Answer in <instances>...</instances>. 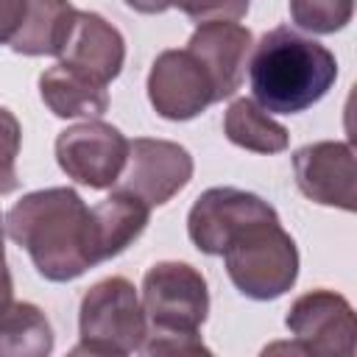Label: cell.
<instances>
[{
    "mask_svg": "<svg viewBox=\"0 0 357 357\" xmlns=\"http://www.w3.org/2000/svg\"><path fill=\"white\" fill-rule=\"evenodd\" d=\"M8 237L28 251L47 282H73L100 265L92 206L73 187H45L22 195L6 215Z\"/></svg>",
    "mask_w": 357,
    "mask_h": 357,
    "instance_id": "obj_1",
    "label": "cell"
},
{
    "mask_svg": "<svg viewBox=\"0 0 357 357\" xmlns=\"http://www.w3.org/2000/svg\"><path fill=\"white\" fill-rule=\"evenodd\" d=\"M335 78V53L287 25L262 33L248 59L254 100L276 114L307 112L332 89Z\"/></svg>",
    "mask_w": 357,
    "mask_h": 357,
    "instance_id": "obj_2",
    "label": "cell"
},
{
    "mask_svg": "<svg viewBox=\"0 0 357 357\" xmlns=\"http://www.w3.org/2000/svg\"><path fill=\"white\" fill-rule=\"evenodd\" d=\"M139 301L148 318L142 354H209L198 337L209 315V287L198 268L176 259L151 265Z\"/></svg>",
    "mask_w": 357,
    "mask_h": 357,
    "instance_id": "obj_3",
    "label": "cell"
},
{
    "mask_svg": "<svg viewBox=\"0 0 357 357\" xmlns=\"http://www.w3.org/2000/svg\"><path fill=\"white\" fill-rule=\"evenodd\" d=\"M220 257L231 284L254 301H273L298 279V248L279 215L243 226Z\"/></svg>",
    "mask_w": 357,
    "mask_h": 357,
    "instance_id": "obj_4",
    "label": "cell"
},
{
    "mask_svg": "<svg viewBox=\"0 0 357 357\" xmlns=\"http://www.w3.org/2000/svg\"><path fill=\"white\" fill-rule=\"evenodd\" d=\"M148 332V318L134 282L106 276L95 282L78 307V343L73 354L126 357L139 351Z\"/></svg>",
    "mask_w": 357,
    "mask_h": 357,
    "instance_id": "obj_5",
    "label": "cell"
},
{
    "mask_svg": "<svg viewBox=\"0 0 357 357\" xmlns=\"http://www.w3.org/2000/svg\"><path fill=\"white\" fill-rule=\"evenodd\" d=\"M284 326L293 335L290 351L301 354H318V357H351L354 340H357V324L354 310L346 296L318 287L310 293H301L287 315Z\"/></svg>",
    "mask_w": 357,
    "mask_h": 357,
    "instance_id": "obj_6",
    "label": "cell"
},
{
    "mask_svg": "<svg viewBox=\"0 0 357 357\" xmlns=\"http://www.w3.org/2000/svg\"><path fill=\"white\" fill-rule=\"evenodd\" d=\"M128 156L126 134L103 120H84L56 137V162L75 184L109 190L120 178Z\"/></svg>",
    "mask_w": 357,
    "mask_h": 357,
    "instance_id": "obj_7",
    "label": "cell"
},
{
    "mask_svg": "<svg viewBox=\"0 0 357 357\" xmlns=\"http://www.w3.org/2000/svg\"><path fill=\"white\" fill-rule=\"evenodd\" d=\"M192 156L184 145L170 139L137 137L128 139V156L114 190H126L142 198L151 209L167 204L192 178Z\"/></svg>",
    "mask_w": 357,
    "mask_h": 357,
    "instance_id": "obj_8",
    "label": "cell"
},
{
    "mask_svg": "<svg viewBox=\"0 0 357 357\" xmlns=\"http://www.w3.org/2000/svg\"><path fill=\"white\" fill-rule=\"evenodd\" d=\"M148 100L165 120H192L218 103L206 67L187 50H162L148 73Z\"/></svg>",
    "mask_w": 357,
    "mask_h": 357,
    "instance_id": "obj_9",
    "label": "cell"
},
{
    "mask_svg": "<svg viewBox=\"0 0 357 357\" xmlns=\"http://www.w3.org/2000/svg\"><path fill=\"white\" fill-rule=\"evenodd\" d=\"M262 218H276V209L257 192L240 187H209L190 206L187 234L201 254L220 257L243 226Z\"/></svg>",
    "mask_w": 357,
    "mask_h": 357,
    "instance_id": "obj_10",
    "label": "cell"
},
{
    "mask_svg": "<svg viewBox=\"0 0 357 357\" xmlns=\"http://www.w3.org/2000/svg\"><path fill=\"white\" fill-rule=\"evenodd\" d=\"M293 173L298 190L321 206L354 212L357 206V170L349 142L321 139L293 153Z\"/></svg>",
    "mask_w": 357,
    "mask_h": 357,
    "instance_id": "obj_11",
    "label": "cell"
},
{
    "mask_svg": "<svg viewBox=\"0 0 357 357\" xmlns=\"http://www.w3.org/2000/svg\"><path fill=\"white\" fill-rule=\"evenodd\" d=\"M59 61L109 86L126 64L123 33L95 11H78L59 47Z\"/></svg>",
    "mask_w": 357,
    "mask_h": 357,
    "instance_id": "obj_12",
    "label": "cell"
},
{
    "mask_svg": "<svg viewBox=\"0 0 357 357\" xmlns=\"http://www.w3.org/2000/svg\"><path fill=\"white\" fill-rule=\"evenodd\" d=\"M251 47H254L251 31L231 20L201 22V25H195V31L187 42V50L206 67V73L215 84L218 100L231 98L240 89V84L245 78Z\"/></svg>",
    "mask_w": 357,
    "mask_h": 357,
    "instance_id": "obj_13",
    "label": "cell"
},
{
    "mask_svg": "<svg viewBox=\"0 0 357 357\" xmlns=\"http://www.w3.org/2000/svg\"><path fill=\"white\" fill-rule=\"evenodd\" d=\"M39 95H42L45 106L56 117H64V120L67 117L95 120L109 109L106 84H100L61 61L47 67L39 75Z\"/></svg>",
    "mask_w": 357,
    "mask_h": 357,
    "instance_id": "obj_14",
    "label": "cell"
},
{
    "mask_svg": "<svg viewBox=\"0 0 357 357\" xmlns=\"http://www.w3.org/2000/svg\"><path fill=\"white\" fill-rule=\"evenodd\" d=\"M92 220H95V234H98V248H100V259H112L117 254H123L148 226L151 220V206L126 192V190H114L92 206Z\"/></svg>",
    "mask_w": 357,
    "mask_h": 357,
    "instance_id": "obj_15",
    "label": "cell"
},
{
    "mask_svg": "<svg viewBox=\"0 0 357 357\" xmlns=\"http://www.w3.org/2000/svg\"><path fill=\"white\" fill-rule=\"evenodd\" d=\"M53 326L42 307L31 301L0 304V357H47Z\"/></svg>",
    "mask_w": 357,
    "mask_h": 357,
    "instance_id": "obj_16",
    "label": "cell"
},
{
    "mask_svg": "<svg viewBox=\"0 0 357 357\" xmlns=\"http://www.w3.org/2000/svg\"><path fill=\"white\" fill-rule=\"evenodd\" d=\"M223 134L237 148L254 153H282L290 142V134L276 123L254 98H237L223 114Z\"/></svg>",
    "mask_w": 357,
    "mask_h": 357,
    "instance_id": "obj_17",
    "label": "cell"
},
{
    "mask_svg": "<svg viewBox=\"0 0 357 357\" xmlns=\"http://www.w3.org/2000/svg\"><path fill=\"white\" fill-rule=\"evenodd\" d=\"M73 17L70 0H28L25 25L8 47L20 56H59Z\"/></svg>",
    "mask_w": 357,
    "mask_h": 357,
    "instance_id": "obj_18",
    "label": "cell"
},
{
    "mask_svg": "<svg viewBox=\"0 0 357 357\" xmlns=\"http://www.w3.org/2000/svg\"><path fill=\"white\" fill-rule=\"evenodd\" d=\"M354 0H290V20L310 33H335L351 22Z\"/></svg>",
    "mask_w": 357,
    "mask_h": 357,
    "instance_id": "obj_19",
    "label": "cell"
},
{
    "mask_svg": "<svg viewBox=\"0 0 357 357\" xmlns=\"http://www.w3.org/2000/svg\"><path fill=\"white\" fill-rule=\"evenodd\" d=\"M22 145V126L14 112L0 106V195H8L20 187L17 156Z\"/></svg>",
    "mask_w": 357,
    "mask_h": 357,
    "instance_id": "obj_20",
    "label": "cell"
},
{
    "mask_svg": "<svg viewBox=\"0 0 357 357\" xmlns=\"http://www.w3.org/2000/svg\"><path fill=\"white\" fill-rule=\"evenodd\" d=\"M251 0H176L178 11L187 14L195 25L212 22V20H243Z\"/></svg>",
    "mask_w": 357,
    "mask_h": 357,
    "instance_id": "obj_21",
    "label": "cell"
},
{
    "mask_svg": "<svg viewBox=\"0 0 357 357\" xmlns=\"http://www.w3.org/2000/svg\"><path fill=\"white\" fill-rule=\"evenodd\" d=\"M28 17V0H0V45H11Z\"/></svg>",
    "mask_w": 357,
    "mask_h": 357,
    "instance_id": "obj_22",
    "label": "cell"
},
{
    "mask_svg": "<svg viewBox=\"0 0 357 357\" xmlns=\"http://www.w3.org/2000/svg\"><path fill=\"white\" fill-rule=\"evenodd\" d=\"M3 215H0V304L11 301V293H14V279H11V271L6 265V245H3Z\"/></svg>",
    "mask_w": 357,
    "mask_h": 357,
    "instance_id": "obj_23",
    "label": "cell"
},
{
    "mask_svg": "<svg viewBox=\"0 0 357 357\" xmlns=\"http://www.w3.org/2000/svg\"><path fill=\"white\" fill-rule=\"evenodd\" d=\"M123 3L139 14H162L176 6V0H123Z\"/></svg>",
    "mask_w": 357,
    "mask_h": 357,
    "instance_id": "obj_24",
    "label": "cell"
}]
</instances>
